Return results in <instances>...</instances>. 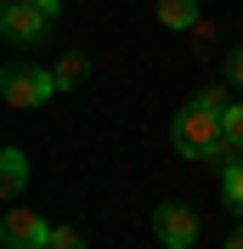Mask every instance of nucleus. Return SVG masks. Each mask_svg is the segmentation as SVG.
<instances>
[{"mask_svg":"<svg viewBox=\"0 0 243 249\" xmlns=\"http://www.w3.org/2000/svg\"><path fill=\"white\" fill-rule=\"evenodd\" d=\"M170 142H175L181 159H221V164L238 159L226 147V136H221V108H209V102H187V108L170 119Z\"/></svg>","mask_w":243,"mask_h":249,"instance_id":"nucleus-1","label":"nucleus"},{"mask_svg":"<svg viewBox=\"0 0 243 249\" xmlns=\"http://www.w3.org/2000/svg\"><path fill=\"white\" fill-rule=\"evenodd\" d=\"M51 91H57V74L40 62H6L0 68V96L12 108H40V102H51Z\"/></svg>","mask_w":243,"mask_h":249,"instance_id":"nucleus-2","label":"nucleus"},{"mask_svg":"<svg viewBox=\"0 0 243 249\" xmlns=\"http://www.w3.org/2000/svg\"><path fill=\"white\" fill-rule=\"evenodd\" d=\"M0 34H6L12 46H40V40L51 34V12H46V6L6 0V12H0Z\"/></svg>","mask_w":243,"mask_h":249,"instance_id":"nucleus-3","label":"nucleus"},{"mask_svg":"<svg viewBox=\"0 0 243 249\" xmlns=\"http://www.w3.org/2000/svg\"><path fill=\"white\" fill-rule=\"evenodd\" d=\"M51 227L46 215H34V210H12V215L0 221V244L6 249H51Z\"/></svg>","mask_w":243,"mask_h":249,"instance_id":"nucleus-4","label":"nucleus"},{"mask_svg":"<svg viewBox=\"0 0 243 249\" xmlns=\"http://www.w3.org/2000/svg\"><path fill=\"white\" fill-rule=\"evenodd\" d=\"M153 232L164 238V249H192V238H198V215L187 210V204H158Z\"/></svg>","mask_w":243,"mask_h":249,"instance_id":"nucleus-5","label":"nucleus"},{"mask_svg":"<svg viewBox=\"0 0 243 249\" xmlns=\"http://www.w3.org/2000/svg\"><path fill=\"white\" fill-rule=\"evenodd\" d=\"M23 187H29V159L17 153V147H6V153H0V193L17 198Z\"/></svg>","mask_w":243,"mask_h":249,"instance_id":"nucleus-6","label":"nucleus"},{"mask_svg":"<svg viewBox=\"0 0 243 249\" xmlns=\"http://www.w3.org/2000/svg\"><path fill=\"white\" fill-rule=\"evenodd\" d=\"M158 23L164 29H198V0H158Z\"/></svg>","mask_w":243,"mask_h":249,"instance_id":"nucleus-7","label":"nucleus"},{"mask_svg":"<svg viewBox=\"0 0 243 249\" xmlns=\"http://www.w3.org/2000/svg\"><path fill=\"white\" fill-rule=\"evenodd\" d=\"M51 74H57V91H74L79 79L91 74V57H79V51H68V57H62L57 68H51Z\"/></svg>","mask_w":243,"mask_h":249,"instance_id":"nucleus-8","label":"nucleus"},{"mask_svg":"<svg viewBox=\"0 0 243 249\" xmlns=\"http://www.w3.org/2000/svg\"><path fill=\"white\" fill-rule=\"evenodd\" d=\"M221 136H226L232 153H243V102H226L221 108Z\"/></svg>","mask_w":243,"mask_h":249,"instance_id":"nucleus-9","label":"nucleus"},{"mask_svg":"<svg viewBox=\"0 0 243 249\" xmlns=\"http://www.w3.org/2000/svg\"><path fill=\"white\" fill-rule=\"evenodd\" d=\"M221 193H226V204H232V210H243V159L221 164Z\"/></svg>","mask_w":243,"mask_h":249,"instance_id":"nucleus-10","label":"nucleus"},{"mask_svg":"<svg viewBox=\"0 0 243 249\" xmlns=\"http://www.w3.org/2000/svg\"><path fill=\"white\" fill-rule=\"evenodd\" d=\"M51 249H85V232L79 227H57L51 232Z\"/></svg>","mask_w":243,"mask_h":249,"instance_id":"nucleus-11","label":"nucleus"},{"mask_svg":"<svg viewBox=\"0 0 243 249\" xmlns=\"http://www.w3.org/2000/svg\"><path fill=\"white\" fill-rule=\"evenodd\" d=\"M226 74H232V85H243V46L226 57Z\"/></svg>","mask_w":243,"mask_h":249,"instance_id":"nucleus-12","label":"nucleus"},{"mask_svg":"<svg viewBox=\"0 0 243 249\" xmlns=\"http://www.w3.org/2000/svg\"><path fill=\"white\" fill-rule=\"evenodd\" d=\"M198 102H209V108H226V91H221V85H209V91H198Z\"/></svg>","mask_w":243,"mask_h":249,"instance_id":"nucleus-13","label":"nucleus"},{"mask_svg":"<svg viewBox=\"0 0 243 249\" xmlns=\"http://www.w3.org/2000/svg\"><path fill=\"white\" fill-rule=\"evenodd\" d=\"M226 249H243V227H238V232H232V238H226Z\"/></svg>","mask_w":243,"mask_h":249,"instance_id":"nucleus-14","label":"nucleus"},{"mask_svg":"<svg viewBox=\"0 0 243 249\" xmlns=\"http://www.w3.org/2000/svg\"><path fill=\"white\" fill-rule=\"evenodd\" d=\"M23 6H46V12H57V0H23Z\"/></svg>","mask_w":243,"mask_h":249,"instance_id":"nucleus-15","label":"nucleus"}]
</instances>
